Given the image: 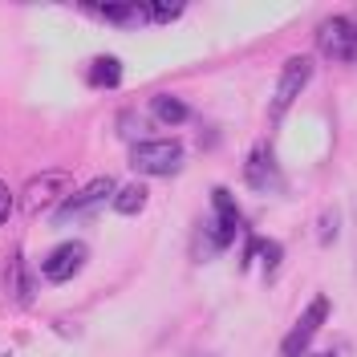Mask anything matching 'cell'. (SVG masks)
<instances>
[{"label":"cell","instance_id":"1","mask_svg":"<svg viewBox=\"0 0 357 357\" xmlns=\"http://www.w3.org/2000/svg\"><path fill=\"white\" fill-rule=\"evenodd\" d=\"M126 158L138 175H178L183 171V142L178 138H146V142H134Z\"/></svg>","mask_w":357,"mask_h":357},{"label":"cell","instance_id":"2","mask_svg":"<svg viewBox=\"0 0 357 357\" xmlns=\"http://www.w3.org/2000/svg\"><path fill=\"white\" fill-rule=\"evenodd\" d=\"M69 178H73L69 171H41V175H33L21 191V207L29 215H41L49 207H61L69 199V191H73Z\"/></svg>","mask_w":357,"mask_h":357},{"label":"cell","instance_id":"3","mask_svg":"<svg viewBox=\"0 0 357 357\" xmlns=\"http://www.w3.org/2000/svg\"><path fill=\"white\" fill-rule=\"evenodd\" d=\"M329 312H333V301H329V296H312L309 309L301 312V321H296L289 333H284V341H280V357H305L309 354L312 337L321 333V325L329 321Z\"/></svg>","mask_w":357,"mask_h":357},{"label":"cell","instance_id":"4","mask_svg":"<svg viewBox=\"0 0 357 357\" xmlns=\"http://www.w3.org/2000/svg\"><path fill=\"white\" fill-rule=\"evenodd\" d=\"M86 260H89V248L82 240H66V244H57L41 260V276L49 284H66V280H73L86 268Z\"/></svg>","mask_w":357,"mask_h":357},{"label":"cell","instance_id":"5","mask_svg":"<svg viewBox=\"0 0 357 357\" xmlns=\"http://www.w3.org/2000/svg\"><path fill=\"white\" fill-rule=\"evenodd\" d=\"M309 77H312L309 57H289V61H284V69H280V86H276V98H272V118H276V122H280V114L296 102V93L309 86Z\"/></svg>","mask_w":357,"mask_h":357},{"label":"cell","instance_id":"6","mask_svg":"<svg viewBox=\"0 0 357 357\" xmlns=\"http://www.w3.org/2000/svg\"><path fill=\"white\" fill-rule=\"evenodd\" d=\"M211 227H215V236H220V244L223 248H231L236 244V236L244 231V220H240V203L231 199V191L227 187H215L211 191Z\"/></svg>","mask_w":357,"mask_h":357},{"label":"cell","instance_id":"7","mask_svg":"<svg viewBox=\"0 0 357 357\" xmlns=\"http://www.w3.org/2000/svg\"><path fill=\"white\" fill-rule=\"evenodd\" d=\"M317 45L333 57V61H354V24L345 21V17H329V21L317 29Z\"/></svg>","mask_w":357,"mask_h":357},{"label":"cell","instance_id":"8","mask_svg":"<svg viewBox=\"0 0 357 357\" xmlns=\"http://www.w3.org/2000/svg\"><path fill=\"white\" fill-rule=\"evenodd\" d=\"M244 178L252 191H276L280 187V167H276V155L268 146H256L244 162Z\"/></svg>","mask_w":357,"mask_h":357},{"label":"cell","instance_id":"9","mask_svg":"<svg viewBox=\"0 0 357 357\" xmlns=\"http://www.w3.org/2000/svg\"><path fill=\"white\" fill-rule=\"evenodd\" d=\"M4 292L17 305H33V296H37V272L24 264V256L8 260V268H4Z\"/></svg>","mask_w":357,"mask_h":357},{"label":"cell","instance_id":"10","mask_svg":"<svg viewBox=\"0 0 357 357\" xmlns=\"http://www.w3.org/2000/svg\"><path fill=\"white\" fill-rule=\"evenodd\" d=\"M114 191H118V183H114L110 175H98V178H89L86 187L69 191V199L61 203V207H66L69 215H73V211H86V207H98V203H106Z\"/></svg>","mask_w":357,"mask_h":357},{"label":"cell","instance_id":"11","mask_svg":"<svg viewBox=\"0 0 357 357\" xmlns=\"http://www.w3.org/2000/svg\"><path fill=\"white\" fill-rule=\"evenodd\" d=\"M146 199H151V187H146L142 178H138V183H126V187H118V191L110 195L114 211H118V215H126V220H130V215H142Z\"/></svg>","mask_w":357,"mask_h":357},{"label":"cell","instance_id":"12","mask_svg":"<svg viewBox=\"0 0 357 357\" xmlns=\"http://www.w3.org/2000/svg\"><path fill=\"white\" fill-rule=\"evenodd\" d=\"M151 118L155 122H167V126H183L191 118V106L183 98H175V93H155L151 98Z\"/></svg>","mask_w":357,"mask_h":357},{"label":"cell","instance_id":"13","mask_svg":"<svg viewBox=\"0 0 357 357\" xmlns=\"http://www.w3.org/2000/svg\"><path fill=\"white\" fill-rule=\"evenodd\" d=\"M220 252H223V244H220V236H215V227H211V220H203L191 231V260L195 264H211Z\"/></svg>","mask_w":357,"mask_h":357},{"label":"cell","instance_id":"14","mask_svg":"<svg viewBox=\"0 0 357 357\" xmlns=\"http://www.w3.org/2000/svg\"><path fill=\"white\" fill-rule=\"evenodd\" d=\"M89 86L93 89H118L122 82H126V69H122V61L118 57H98L93 66H89Z\"/></svg>","mask_w":357,"mask_h":357},{"label":"cell","instance_id":"15","mask_svg":"<svg viewBox=\"0 0 357 357\" xmlns=\"http://www.w3.org/2000/svg\"><path fill=\"white\" fill-rule=\"evenodd\" d=\"M86 8L110 24H142V4H86Z\"/></svg>","mask_w":357,"mask_h":357},{"label":"cell","instance_id":"16","mask_svg":"<svg viewBox=\"0 0 357 357\" xmlns=\"http://www.w3.org/2000/svg\"><path fill=\"white\" fill-rule=\"evenodd\" d=\"M118 134H122L130 146L134 142H146V138H151V122H146L138 110H122L118 114Z\"/></svg>","mask_w":357,"mask_h":357},{"label":"cell","instance_id":"17","mask_svg":"<svg viewBox=\"0 0 357 357\" xmlns=\"http://www.w3.org/2000/svg\"><path fill=\"white\" fill-rule=\"evenodd\" d=\"M183 0H155V4H142V21H155V24H167V21H178L183 17Z\"/></svg>","mask_w":357,"mask_h":357},{"label":"cell","instance_id":"18","mask_svg":"<svg viewBox=\"0 0 357 357\" xmlns=\"http://www.w3.org/2000/svg\"><path fill=\"white\" fill-rule=\"evenodd\" d=\"M256 256H260V268H264V276L272 280V276H276V268H280V260H284L280 244H276V240H260V244H256Z\"/></svg>","mask_w":357,"mask_h":357},{"label":"cell","instance_id":"19","mask_svg":"<svg viewBox=\"0 0 357 357\" xmlns=\"http://www.w3.org/2000/svg\"><path fill=\"white\" fill-rule=\"evenodd\" d=\"M337 227H341V220H337V211H325L321 215V244L329 248L337 240Z\"/></svg>","mask_w":357,"mask_h":357},{"label":"cell","instance_id":"20","mask_svg":"<svg viewBox=\"0 0 357 357\" xmlns=\"http://www.w3.org/2000/svg\"><path fill=\"white\" fill-rule=\"evenodd\" d=\"M8 220H13V191H8V183L0 178V227Z\"/></svg>","mask_w":357,"mask_h":357},{"label":"cell","instance_id":"21","mask_svg":"<svg viewBox=\"0 0 357 357\" xmlns=\"http://www.w3.org/2000/svg\"><path fill=\"white\" fill-rule=\"evenodd\" d=\"M305 357H341V349H329V354H305Z\"/></svg>","mask_w":357,"mask_h":357}]
</instances>
